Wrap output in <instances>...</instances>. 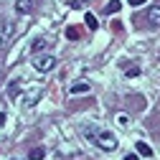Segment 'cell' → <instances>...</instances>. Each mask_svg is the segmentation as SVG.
<instances>
[{"label":"cell","mask_w":160,"mask_h":160,"mask_svg":"<svg viewBox=\"0 0 160 160\" xmlns=\"http://www.w3.org/2000/svg\"><path fill=\"white\" fill-rule=\"evenodd\" d=\"M92 142H97L102 150H107V152H112V150H117V137L112 135V132H107V130H94V140Z\"/></svg>","instance_id":"1"},{"label":"cell","mask_w":160,"mask_h":160,"mask_svg":"<svg viewBox=\"0 0 160 160\" xmlns=\"http://www.w3.org/2000/svg\"><path fill=\"white\" fill-rule=\"evenodd\" d=\"M33 66H36L38 71H51V69L56 66V56H53V53H41V56L33 58Z\"/></svg>","instance_id":"2"},{"label":"cell","mask_w":160,"mask_h":160,"mask_svg":"<svg viewBox=\"0 0 160 160\" xmlns=\"http://www.w3.org/2000/svg\"><path fill=\"white\" fill-rule=\"evenodd\" d=\"M148 26H152V28H160V5H152L150 10H148Z\"/></svg>","instance_id":"3"},{"label":"cell","mask_w":160,"mask_h":160,"mask_svg":"<svg viewBox=\"0 0 160 160\" xmlns=\"http://www.w3.org/2000/svg\"><path fill=\"white\" fill-rule=\"evenodd\" d=\"M15 10L23 13V15H28L33 10V0H15Z\"/></svg>","instance_id":"4"},{"label":"cell","mask_w":160,"mask_h":160,"mask_svg":"<svg viewBox=\"0 0 160 160\" xmlns=\"http://www.w3.org/2000/svg\"><path fill=\"white\" fill-rule=\"evenodd\" d=\"M135 148H137V155H142V158H150V155H152V148H150L148 142H142V140H140Z\"/></svg>","instance_id":"5"},{"label":"cell","mask_w":160,"mask_h":160,"mask_svg":"<svg viewBox=\"0 0 160 160\" xmlns=\"http://www.w3.org/2000/svg\"><path fill=\"white\" fill-rule=\"evenodd\" d=\"M43 155H46V150H43V148H33V150H31V155H28V160H43Z\"/></svg>","instance_id":"6"},{"label":"cell","mask_w":160,"mask_h":160,"mask_svg":"<svg viewBox=\"0 0 160 160\" xmlns=\"http://www.w3.org/2000/svg\"><path fill=\"white\" fill-rule=\"evenodd\" d=\"M48 46V38H38V41H33V53H38V51H43Z\"/></svg>","instance_id":"7"},{"label":"cell","mask_w":160,"mask_h":160,"mask_svg":"<svg viewBox=\"0 0 160 160\" xmlns=\"http://www.w3.org/2000/svg\"><path fill=\"white\" fill-rule=\"evenodd\" d=\"M119 8H122V3H119V0H109L107 8H104V13H117Z\"/></svg>","instance_id":"8"},{"label":"cell","mask_w":160,"mask_h":160,"mask_svg":"<svg viewBox=\"0 0 160 160\" xmlns=\"http://www.w3.org/2000/svg\"><path fill=\"white\" fill-rule=\"evenodd\" d=\"M79 36H82V31H79V28H74V26H71V28H66V38H69V41H76Z\"/></svg>","instance_id":"9"},{"label":"cell","mask_w":160,"mask_h":160,"mask_svg":"<svg viewBox=\"0 0 160 160\" xmlns=\"http://www.w3.org/2000/svg\"><path fill=\"white\" fill-rule=\"evenodd\" d=\"M87 26H89L92 31H97V28H99V23H97V18H94L92 13H87Z\"/></svg>","instance_id":"10"},{"label":"cell","mask_w":160,"mask_h":160,"mask_svg":"<svg viewBox=\"0 0 160 160\" xmlns=\"http://www.w3.org/2000/svg\"><path fill=\"white\" fill-rule=\"evenodd\" d=\"M79 92H89V84H74L71 87V94H79Z\"/></svg>","instance_id":"11"},{"label":"cell","mask_w":160,"mask_h":160,"mask_svg":"<svg viewBox=\"0 0 160 160\" xmlns=\"http://www.w3.org/2000/svg\"><path fill=\"white\" fill-rule=\"evenodd\" d=\"M10 33H13V23H5V28H3V38H5V41L10 38Z\"/></svg>","instance_id":"12"},{"label":"cell","mask_w":160,"mask_h":160,"mask_svg":"<svg viewBox=\"0 0 160 160\" xmlns=\"http://www.w3.org/2000/svg\"><path fill=\"white\" fill-rule=\"evenodd\" d=\"M137 74H140V69H137V66H132V69H127V76H130V79H135Z\"/></svg>","instance_id":"13"},{"label":"cell","mask_w":160,"mask_h":160,"mask_svg":"<svg viewBox=\"0 0 160 160\" xmlns=\"http://www.w3.org/2000/svg\"><path fill=\"white\" fill-rule=\"evenodd\" d=\"M127 3H130V5L135 8V5H145V3H148V0H127Z\"/></svg>","instance_id":"14"},{"label":"cell","mask_w":160,"mask_h":160,"mask_svg":"<svg viewBox=\"0 0 160 160\" xmlns=\"http://www.w3.org/2000/svg\"><path fill=\"white\" fill-rule=\"evenodd\" d=\"M125 160H140V155L137 152H130V155H125Z\"/></svg>","instance_id":"15"},{"label":"cell","mask_w":160,"mask_h":160,"mask_svg":"<svg viewBox=\"0 0 160 160\" xmlns=\"http://www.w3.org/2000/svg\"><path fill=\"white\" fill-rule=\"evenodd\" d=\"M3 43H5V38H3V33H0V46H3Z\"/></svg>","instance_id":"16"},{"label":"cell","mask_w":160,"mask_h":160,"mask_svg":"<svg viewBox=\"0 0 160 160\" xmlns=\"http://www.w3.org/2000/svg\"><path fill=\"white\" fill-rule=\"evenodd\" d=\"M13 160H15V158H13Z\"/></svg>","instance_id":"17"}]
</instances>
